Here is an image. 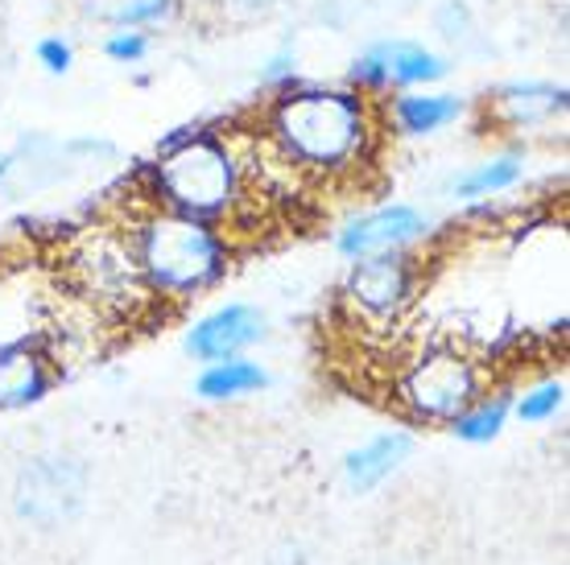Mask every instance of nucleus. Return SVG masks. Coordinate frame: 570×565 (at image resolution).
<instances>
[{
    "label": "nucleus",
    "mask_w": 570,
    "mask_h": 565,
    "mask_svg": "<svg viewBox=\"0 0 570 565\" xmlns=\"http://www.w3.org/2000/svg\"><path fill=\"white\" fill-rule=\"evenodd\" d=\"M480 393H484V371L455 347L422 351L417 359H410V368L397 380V405L414 422L430 425H451Z\"/></svg>",
    "instance_id": "nucleus-4"
},
{
    "label": "nucleus",
    "mask_w": 570,
    "mask_h": 565,
    "mask_svg": "<svg viewBox=\"0 0 570 565\" xmlns=\"http://www.w3.org/2000/svg\"><path fill=\"white\" fill-rule=\"evenodd\" d=\"M33 54H38V67H42L46 75H55V79L71 75V67H75V46L67 42V38H42Z\"/></svg>",
    "instance_id": "nucleus-23"
},
{
    "label": "nucleus",
    "mask_w": 570,
    "mask_h": 565,
    "mask_svg": "<svg viewBox=\"0 0 570 565\" xmlns=\"http://www.w3.org/2000/svg\"><path fill=\"white\" fill-rule=\"evenodd\" d=\"M562 405H567V384L542 380V384H533V388H525V393L517 396L513 413L525 425H542V422H550V417H558Z\"/></svg>",
    "instance_id": "nucleus-19"
},
{
    "label": "nucleus",
    "mask_w": 570,
    "mask_h": 565,
    "mask_svg": "<svg viewBox=\"0 0 570 565\" xmlns=\"http://www.w3.org/2000/svg\"><path fill=\"white\" fill-rule=\"evenodd\" d=\"M285 0H224V9L236 17H265L273 9H282Z\"/></svg>",
    "instance_id": "nucleus-24"
},
{
    "label": "nucleus",
    "mask_w": 570,
    "mask_h": 565,
    "mask_svg": "<svg viewBox=\"0 0 570 565\" xmlns=\"http://www.w3.org/2000/svg\"><path fill=\"white\" fill-rule=\"evenodd\" d=\"M244 186L248 170L240 149L219 132H183L149 166V190L157 207L212 224L240 211Z\"/></svg>",
    "instance_id": "nucleus-3"
},
{
    "label": "nucleus",
    "mask_w": 570,
    "mask_h": 565,
    "mask_svg": "<svg viewBox=\"0 0 570 565\" xmlns=\"http://www.w3.org/2000/svg\"><path fill=\"white\" fill-rule=\"evenodd\" d=\"M129 244L145 289L161 301H190L215 289L232 260V244L219 224L157 202L129 227Z\"/></svg>",
    "instance_id": "nucleus-2"
},
{
    "label": "nucleus",
    "mask_w": 570,
    "mask_h": 565,
    "mask_svg": "<svg viewBox=\"0 0 570 565\" xmlns=\"http://www.w3.org/2000/svg\"><path fill=\"white\" fill-rule=\"evenodd\" d=\"M298 83V54L294 46H282L277 54H269V62L261 67V87H273V91H285V87Z\"/></svg>",
    "instance_id": "nucleus-22"
},
{
    "label": "nucleus",
    "mask_w": 570,
    "mask_h": 565,
    "mask_svg": "<svg viewBox=\"0 0 570 565\" xmlns=\"http://www.w3.org/2000/svg\"><path fill=\"white\" fill-rule=\"evenodd\" d=\"M521 178H525V161L517 153L492 157L484 166H471L468 174H459L455 182H451V195L463 198V202H484V198L509 195Z\"/></svg>",
    "instance_id": "nucleus-16"
},
{
    "label": "nucleus",
    "mask_w": 570,
    "mask_h": 565,
    "mask_svg": "<svg viewBox=\"0 0 570 565\" xmlns=\"http://www.w3.org/2000/svg\"><path fill=\"white\" fill-rule=\"evenodd\" d=\"M269 384L265 368L253 364V359H219V364H207L199 380H195V393L203 400H240V396H253Z\"/></svg>",
    "instance_id": "nucleus-15"
},
{
    "label": "nucleus",
    "mask_w": 570,
    "mask_h": 565,
    "mask_svg": "<svg viewBox=\"0 0 570 565\" xmlns=\"http://www.w3.org/2000/svg\"><path fill=\"white\" fill-rule=\"evenodd\" d=\"M17 170V153H0V186L9 182V174Z\"/></svg>",
    "instance_id": "nucleus-25"
},
{
    "label": "nucleus",
    "mask_w": 570,
    "mask_h": 565,
    "mask_svg": "<svg viewBox=\"0 0 570 565\" xmlns=\"http://www.w3.org/2000/svg\"><path fill=\"white\" fill-rule=\"evenodd\" d=\"M79 272L87 277L91 294L100 297V301H120V297H129V289L154 297L141 281L132 244L120 240V236H91V240L79 248Z\"/></svg>",
    "instance_id": "nucleus-9"
},
{
    "label": "nucleus",
    "mask_w": 570,
    "mask_h": 565,
    "mask_svg": "<svg viewBox=\"0 0 570 565\" xmlns=\"http://www.w3.org/2000/svg\"><path fill=\"white\" fill-rule=\"evenodd\" d=\"M417 285H422V265L410 248H393V252H376L364 260H352V272L343 281L347 306L372 323H389L414 306Z\"/></svg>",
    "instance_id": "nucleus-6"
},
{
    "label": "nucleus",
    "mask_w": 570,
    "mask_h": 565,
    "mask_svg": "<svg viewBox=\"0 0 570 565\" xmlns=\"http://www.w3.org/2000/svg\"><path fill=\"white\" fill-rule=\"evenodd\" d=\"M463 116V99L451 91H397L385 103V125L405 141H426L439 137Z\"/></svg>",
    "instance_id": "nucleus-11"
},
{
    "label": "nucleus",
    "mask_w": 570,
    "mask_h": 565,
    "mask_svg": "<svg viewBox=\"0 0 570 565\" xmlns=\"http://www.w3.org/2000/svg\"><path fill=\"white\" fill-rule=\"evenodd\" d=\"M55 388V364L38 343L0 347V413L38 405Z\"/></svg>",
    "instance_id": "nucleus-10"
},
{
    "label": "nucleus",
    "mask_w": 570,
    "mask_h": 565,
    "mask_svg": "<svg viewBox=\"0 0 570 565\" xmlns=\"http://www.w3.org/2000/svg\"><path fill=\"white\" fill-rule=\"evenodd\" d=\"M426 236H430L426 211H417L410 202H389V207H376V211L352 219L335 236V248H340L343 260H364V256H376V252L410 248V244L426 240Z\"/></svg>",
    "instance_id": "nucleus-7"
},
{
    "label": "nucleus",
    "mask_w": 570,
    "mask_h": 565,
    "mask_svg": "<svg viewBox=\"0 0 570 565\" xmlns=\"http://www.w3.org/2000/svg\"><path fill=\"white\" fill-rule=\"evenodd\" d=\"M410 454H414V434H405V429H389L381 438L364 442L360 450H352L343 458V483H347V492L356 495L376 492Z\"/></svg>",
    "instance_id": "nucleus-13"
},
{
    "label": "nucleus",
    "mask_w": 570,
    "mask_h": 565,
    "mask_svg": "<svg viewBox=\"0 0 570 565\" xmlns=\"http://www.w3.org/2000/svg\"><path fill=\"white\" fill-rule=\"evenodd\" d=\"M509 413H513V400H509L504 393L475 396L468 409H463L455 422H451V434H455L459 442L484 446V442L500 438V429H504V422H509Z\"/></svg>",
    "instance_id": "nucleus-18"
},
{
    "label": "nucleus",
    "mask_w": 570,
    "mask_h": 565,
    "mask_svg": "<svg viewBox=\"0 0 570 565\" xmlns=\"http://www.w3.org/2000/svg\"><path fill=\"white\" fill-rule=\"evenodd\" d=\"M376 132L372 99L335 87H285L261 120V137L302 182L356 178L372 161Z\"/></svg>",
    "instance_id": "nucleus-1"
},
{
    "label": "nucleus",
    "mask_w": 570,
    "mask_h": 565,
    "mask_svg": "<svg viewBox=\"0 0 570 565\" xmlns=\"http://www.w3.org/2000/svg\"><path fill=\"white\" fill-rule=\"evenodd\" d=\"M87 463L75 454H38L17 470L13 483V516L33 533H62L87 508Z\"/></svg>",
    "instance_id": "nucleus-5"
},
{
    "label": "nucleus",
    "mask_w": 570,
    "mask_h": 565,
    "mask_svg": "<svg viewBox=\"0 0 570 565\" xmlns=\"http://www.w3.org/2000/svg\"><path fill=\"white\" fill-rule=\"evenodd\" d=\"M87 21L108 29H149L174 13V0H83Z\"/></svg>",
    "instance_id": "nucleus-17"
},
{
    "label": "nucleus",
    "mask_w": 570,
    "mask_h": 565,
    "mask_svg": "<svg viewBox=\"0 0 570 565\" xmlns=\"http://www.w3.org/2000/svg\"><path fill=\"white\" fill-rule=\"evenodd\" d=\"M567 87L546 83V79H525V83H509L492 96V116L500 128L529 132V128L550 125L554 116L567 112Z\"/></svg>",
    "instance_id": "nucleus-12"
},
{
    "label": "nucleus",
    "mask_w": 570,
    "mask_h": 565,
    "mask_svg": "<svg viewBox=\"0 0 570 565\" xmlns=\"http://www.w3.org/2000/svg\"><path fill=\"white\" fill-rule=\"evenodd\" d=\"M385 50V75H389V91H417V87H434L451 75V62L430 50L422 42H405V38H385L381 42Z\"/></svg>",
    "instance_id": "nucleus-14"
},
{
    "label": "nucleus",
    "mask_w": 570,
    "mask_h": 565,
    "mask_svg": "<svg viewBox=\"0 0 570 565\" xmlns=\"http://www.w3.org/2000/svg\"><path fill=\"white\" fill-rule=\"evenodd\" d=\"M265 314L248 301H232L219 306L207 318L186 330V351L195 355L199 364H219V359H240L248 347H257L265 339Z\"/></svg>",
    "instance_id": "nucleus-8"
},
{
    "label": "nucleus",
    "mask_w": 570,
    "mask_h": 565,
    "mask_svg": "<svg viewBox=\"0 0 570 565\" xmlns=\"http://www.w3.org/2000/svg\"><path fill=\"white\" fill-rule=\"evenodd\" d=\"M149 50H154V42H149L145 29H112L104 38V58L116 62V67H141Z\"/></svg>",
    "instance_id": "nucleus-21"
},
{
    "label": "nucleus",
    "mask_w": 570,
    "mask_h": 565,
    "mask_svg": "<svg viewBox=\"0 0 570 565\" xmlns=\"http://www.w3.org/2000/svg\"><path fill=\"white\" fill-rule=\"evenodd\" d=\"M434 29H439L442 42H451V46L475 42V13L468 9V0H439V9H434Z\"/></svg>",
    "instance_id": "nucleus-20"
}]
</instances>
